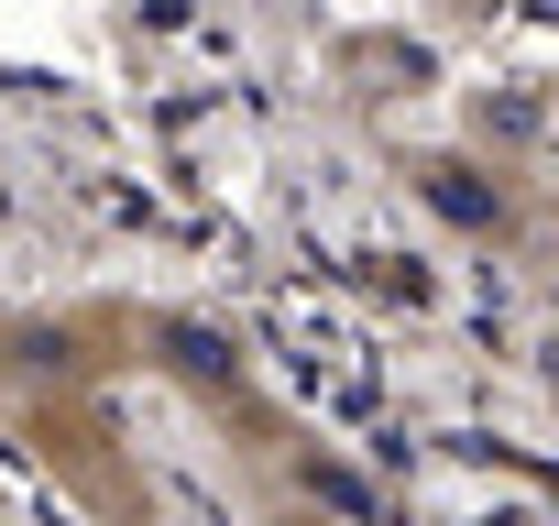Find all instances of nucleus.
Returning a JSON list of instances; mask_svg holds the SVG:
<instances>
[{
  "label": "nucleus",
  "instance_id": "obj_1",
  "mask_svg": "<svg viewBox=\"0 0 559 526\" xmlns=\"http://www.w3.org/2000/svg\"><path fill=\"white\" fill-rule=\"evenodd\" d=\"M439 208H450V219H493V198H483V187H461V176H439Z\"/></svg>",
  "mask_w": 559,
  "mask_h": 526
}]
</instances>
